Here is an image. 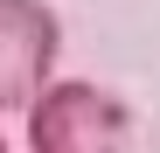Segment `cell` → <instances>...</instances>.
<instances>
[{
	"label": "cell",
	"instance_id": "obj_1",
	"mask_svg": "<svg viewBox=\"0 0 160 153\" xmlns=\"http://www.w3.org/2000/svg\"><path fill=\"white\" fill-rule=\"evenodd\" d=\"M132 111L91 76H56L28 111H21V139L28 153H125Z\"/></svg>",
	"mask_w": 160,
	"mask_h": 153
},
{
	"label": "cell",
	"instance_id": "obj_2",
	"mask_svg": "<svg viewBox=\"0 0 160 153\" xmlns=\"http://www.w3.org/2000/svg\"><path fill=\"white\" fill-rule=\"evenodd\" d=\"M63 21L49 0H0V118L28 111L56 84Z\"/></svg>",
	"mask_w": 160,
	"mask_h": 153
},
{
	"label": "cell",
	"instance_id": "obj_3",
	"mask_svg": "<svg viewBox=\"0 0 160 153\" xmlns=\"http://www.w3.org/2000/svg\"><path fill=\"white\" fill-rule=\"evenodd\" d=\"M0 153H14V146H7V132H0Z\"/></svg>",
	"mask_w": 160,
	"mask_h": 153
}]
</instances>
